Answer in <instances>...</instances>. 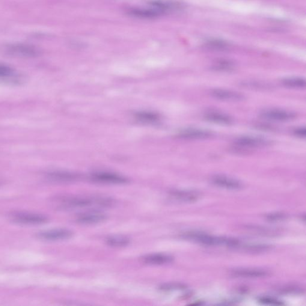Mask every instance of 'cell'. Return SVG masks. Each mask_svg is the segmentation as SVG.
Here are the masks:
<instances>
[{
  "label": "cell",
  "instance_id": "obj_27",
  "mask_svg": "<svg viewBox=\"0 0 306 306\" xmlns=\"http://www.w3.org/2000/svg\"><path fill=\"white\" fill-rule=\"evenodd\" d=\"M294 135L300 138H305L306 136V127H299L294 130Z\"/></svg>",
  "mask_w": 306,
  "mask_h": 306
},
{
  "label": "cell",
  "instance_id": "obj_26",
  "mask_svg": "<svg viewBox=\"0 0 306 306\" xmlns=\"http://www.w3.org/2000/svg\"><path fill=\"white\" fill-rule=\"evenodd\" d=\"M14 70L12 68L8 65L0 64V78H6V77L13 76Z\"/></svg>",
  "mask_w": 306,
  "mask_h": 306
},
{
  "label": "cell",
  "instance_id": "obj_3",
  "mask_svg": "<svg viewBox=\"0 0 306 306\" xmlns=\"http://www.w3.org/2000/svg\"><path fill=\"white\" fill-rule=\"evenodd\" d=\"M0 50L4 55L15 58H33L38 57L41 54V50L38 47L27 43L5 44Z\"/></svg>",
  "mask_w": 306,
  "mask_h": 306
},
{
  "label": "cell",
  "instance_id": "obj_25",
  "mask_svg": "<svg viewBox=\"0 0 306 306\" xmlns=\"http://www.w3.org/2000/svg\"><path fill=\"white\" fill-rule=\"evenodd\" d=\"M258 301L263 305H273V306H281L284 305V303L278 299L272 298L269 297H261Z\"/></svg>",
  "mask_w": 306,
  "mask_h": 306
},
{
  "label": "cell",
  "instance_id": "obj_16",
  "mask_svg": "<svg viewBox=\"0 0 306 306\" xmlns=\"http://www.w3.org/2000/svg\"><path fill=\"white\" fill-rule=\"evenodd\" d=\"M107 216L102 213L91 212L83 213L77 217L76 221L78 223L85 225L96 224L105 221Z\"/></svg>",
  "mask_w": 306,
  "mask_h": 306
},
{
  "label": "cell",
  "instance_id": "obj_19",
  "mask_svg": "<svg viewBox=\"0 0 306 306\" xmlns=\"http://www.w3.org/2000/svg\"><path fill=\"white\" fill-rule=\"evenodd\" d=\"M64 201V206L68 207V208H80V207L91 206L93 204L97 205V198L94 199L72 198Z\"/></svg>",
  "mask_w": 306,
  "mask_h": 306
},
{
  "label": "cell",
  "instance_id": "obj_9",
  "mask_svg": "<svg viewBox=\"0 0 306 306\" xmlns=\"http://www.w3.org/2000/svg\"><path fill=\"white\" fill-rule=\"evenodd\" d=\"M37 235L38 238L47 241H61L71 238L73 236V232L67 228H57L41 231L38 233Z\"/></svg>",
  "mask_w": 306,
  "mask_h": 306
},
{
  "label": "cell",
  "instance_id": "obj_11",
  "mask_svg": "<svg viewBox=\"0 0 306 306\" xmlns=\"http://www.w3.org/2000/svg\"><path fill=\"white\" fill-rule=\"evenodd\" d=\"M213 133L209 130L199 128H187L181 130L178 137L184 139H203L211 137Z\"/></svg>",
  "mask_w": 306,
  "mask_h": 306
},
{
  "label": "cell",
  "instance_id": "obj_13",
  "mask_svg": "<svg viewBox=\"0 0 306 306\" xmlns=\"http://www.w3.org/2000/svg\"><path fill=\"white\" fill-rule=\"evenodd\" d=\"M231 274L238 278H258L266 277L269 275V273L261 269L239 268L231 270Z\"/></svg>",
  "mask_w": 306,
  "mask_h": 306
},
{
  "label": "cell",
  "instance_id": "obj_2",
  "mask_svg": "<svg viewBox=\"0 0 306 306\" xmlns=\"http://www.w3.org/2000/svg\"><path fill=\"white\" fill-rule=\"evenodd\" d=\"M184 239L206 246H224L227 247L238 249L241 242L231 237H220L200 232V231H188L183 234Z\"/></svg>",
  "mask_w": 306,
  "mask_h": 306
},
{
  "label": "cell",
  "instance_id": "obj_4",
  "mask_svg": "<svg viewBox=\"0 0 306 306\" xmlns=\"http://www.w3.org/2000/svg\"><path fill=\"white\" fill-rule=\"evenodd\" d=\"M10 218L16 223L23 225H41L48 221L46 216L32 212H14L10 215Z\"/></svg>",
  "mask_w": 306,
  "mask_h": 306
},
{
  "label": "cell",
  "instance_id": "obj_22",
  "mask_svg": "<svg viewBox=\"0 0 306 306\" xmlns=\"http://www.w3.org/2000/svg\"><path fill=\"white\" fill-rule=\"evenodd\" d=\"M234 63L233 62L227 60V59H219V60L216 61L212 65V70L217 71H223V72H227V71H230L233 70L234 68Z\"/></svg>",
  "mask_w": 306,
  "mask_h": 306
},
{
  "label": "cell",
  "instance_id": "obj_20",
  "mask_svg": "<svg viewBox=\"0 0 306 306\" xmlns=\"http://www.w3.org/2000/svg\"><path fill=\"white\" fill-rule=\"evenodd\" d=\"M106 243L111 247L123 248L129 245L130 239L125 236H111L106 239Z\"/></svg>",
  "mask_w": 306,
  "mask_h": 306
},
{
  "label": "cell",
  "instance_id": "obj_10",
  "mask_svg": "<svg viewBox=\"0 0 306 306\" xmlns=\"http://www.w3.org/2000/svg\"><path fill=\"white\" fill-rule=\"evenodd\" d=\"M212 97L216 100L225 101H241L244 100L245 96L238 92L224 89H215L210 92Z\"/></svg>",
  "mask_w": 306,
  "mask_h": 306
},
{
  "label": "cell",
  "instance_id": "obj_5",
  "mask_svg": "<svg viewBox=\"0 0 306 306\" xmlns=\"http://www.w3.org/2000/svg\"><path fill=\"white\" fill-rule=\"evenodd\" d=\"M92 181L95 183L106 184H125L129 183V180L125 177L114 172L98 171L93 172L90 175Z\"/></svg>",
  "mask_w": 306,
  "mask_h": 306
},
{
  "label": "cell",
  "instance_id": "obj_23",
  "mask_svg": "<svg viewBox=\"0 0 306 306\" xmlns=\"http://www.w3.org/2000/svg\"><path fill=\"white\" fill-rule=\"evenodd\" d=\"M205 46L207 49L218 51H224L229 48V44L221 40L212 39L206 41Z\"/></svg>",
  "mask_w": 306,
  "mask_h": 306
},
{
  "label": "cell",
  "instance_id": "obj_15",
  "mask_svg": "<svg viewBox=\"0 0 306 306\" xmlns=\"http://www.w3.org/2000/svg\"><path fill=\"white\" fill-rule=\"evenodd\" d=\"M46 178L53 182L69 183L78 180L79 175L73 172L58 171L49 172Z\"/></svg>",
  "mask_w": 306,
  "mask_h": 306
},
{
  "label": "cell",
  "instance_id": "obj_28",
  "mask_svg": "<svg viewBox=\"0 0 306 306\" xmlns=\"http://www.w3.org/2000/svg\"><path fill=\"white\" fill-rule=\"evenodd\" d=\"M285 218V215L283 213H273L272 215H267V219L271 221H278Z\"/></svg>",
  "mask_w": 306,
  "mask_h": 306
},
{
  "label": "cell",
  "instance_id": "obj_12",
  "mask_svg": "<svg viewBox=\"0 0 306 306\" xmlns=\"http://www.w3.org/2000/svg\"><path fill=\"white\" fill-rule=\"evenodd\" d=\"M171 197L178 202L191 203L201 197V193L195 190H175L170 192Z\"/></svg>",
  "mask_w": 306,
  "mask_h": 306
},
{
  "label": "cell",
  "instance_id": "obj_7",
  "mask_svg": "<svg viewBox=\"0 0 306 306\" xmlns=\"http://www.w3.org/2000/svg\"><path fill=\"white\" fill-rule=\"evenodd\" d=\"M260 115L264 119L282 122L293 120L297 117V114L293 111L279 108L264 109L260 112Z\"/></svg>",
  "mask_w": 306,
  "mask_h": 306
},
{
  "label": "cell",
  "instance_id": "obj_6",
  "mask_svg": "<svg viewBox=\"0 0 306 306\" xmlns=\"http://www.w3.org/2000/svg\"><path fill=\"white\" fill-rule=\"evenodd\" d=\"M272 143L269 139L259 136H242L235 139L234 144L241 148H255L269 146Z\"/></svg>",
  "mask_w": 306,
  "mask_h": 306
},
{
  "label": "cell",
  "instance_id": "obj_18",
  "mask_svg": "<svg viewBox=\"0 0 306 306\" xmlns=\"http://www.w3.org/2000/svg\"><path fill=\"white\" fill-rule=\"evenodd\" d=\"M133 118L139 122L147 124H156L161 121L160 115L151 111H136L133 113Z\"/></svg>",
  "mask_w": 306,
  "mask_h": 306
},
{
  "label": "cell",
  "instance_id": "obj_1",
  "mask_svg": "<svg viewBox=\"0 0 306 306\" xmlns=\"http://www.w3.org/2000/svg\"><path fill=\"white\" fill-rule=\"evenodd\" d=\"M178 2L168 1H155L150 2L148 7H133L127 10L128 15L140 19H154L180 9Z\"/></svg>",
  "mask_w": 306,
  "mask_h": 306
},
{
  "label": "cell",
  "instance_id": "obj_21",
  "mask_svg": "<svg viewBox=\"0 0 306 306\" xmlns=\"http://www.w3.org/2000/svg\"><path fill=\"white\" fill-rule=\"evenodd\" d=\"M282 84L285 87L292 89H305L306 86V80L300 77H290L283 79Z\"/></svg>",
  "mask_w": 306,
  "mask_h": 306
},
{
  "label": "cell",
  "instance_id": "obj_8",
  "mask_svg": "<svg viewBox=\"0 0 306 306\" xmlns=\"http://www.w3.org/2000/svg\"><path fill=\"white\" fill-rule=\"evenodd\" d=\"M210 182L219 188L230 190H239L243 187L241 181L224 175H213L210 178Z\"/></svg>",
  "mask_w": 306,
  "mask_h": 306
},
{
  "label": "cell",
  "instance_id": "obj_14",
  "mask_svg": "<svg viewBox=\"0 0 306 306\" xmlns=\"http://www.w3.org/2000/svg\"><path fill=\"white\" fill-rule=\"evenodd\" d=\"M142 261L149 265L161 266L173 262L174 257L166 254L155 253L144 255Z\"/></svg>",
  "mask_w": 306,
  "mask_h": 306
},
{
  "label": "cell",
  "instance_id": "obj_24",
  "mask_svg": "<svg viewBox=\"0 0 306 306\" xmlns=\"http://www.w3.org/2000/svg\"><path fill=\"white\" fill-rule=\"evenodd\" d=\"M183 284L179 283L165 284L160 286L159 290L162 291H172L178 290H182L185 288Z\"/></svg>",
  "mask_w": 306,
  "mask_h": 306
},
{
  "label": "cell",
  "instance_id": "obj_17",
  "mask_svg": "<svg viewBox=\"0 0 306 306\" xmlns=\"http://www.w3.org/2000/svg\"><path fill=\"white\" fill-rule=\"evenodd\" d=\"M204 119L209 122L222 124V125H230L233 122V118L227 114L216 111L206 112L204 115Z\"/></svg>",
  "mask_w": 306,
  "mask_h": 306
}]
</instances>
